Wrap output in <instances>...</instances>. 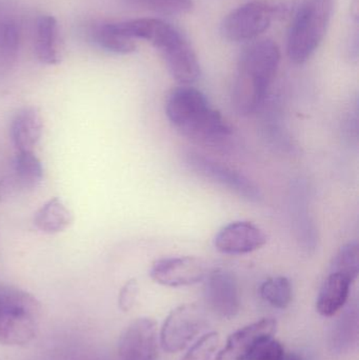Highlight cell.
I'll return each instance as SVG.
<instances>
[{
  "label": "cell",
  "instance_id": "cell-1",
  "mask_svg": "<svg viewBox=\"0 0 359 360\" xmlns=\"http://www.w3.org/2000/svg\"><path fill=\"white\" fill-rule=\"evenodd\" d=\"M166 114L181 134L198 145L225 150L233 136L229 122L211 107L204 93L192 86H179L170 93Z\"/></svg>",
  "mask_w": 359,
  "mask_h": 360
},
{
  "label": "cell",
  "instance_id": "cell-2",
  "mask_svg": "<svg viewBox=\"0 0 359 360\" xmlns=\"http://www.w3.org/2000/svg\"><path fill=\"white\" fill-rule=\"evenodd\" d=\"M280 63V50L273 40L253 42L238 61L232 103L240 115H250L265 103Z\"/></svg>",
  "mask_w": 359,
  "mask_h": 360
},
{
  "label": "cell",
  "instance_id": "cell-3",
  "mask_svg": "<svg viewBox=\"0 0 359 360\" xmlns=\"http://www.w3.org/2000/svg\"><path fill=\"white\" fill-rule=\"evenodd\" d=\"M41 304L32 294L0 285V344L25 346L37 335Z\"/></svg>",
  "mask_w": 359,
  "mask_h": 360
},
{
  "label": "cell",
  "instance_id": "cell-4",
  "mask_svg": "<svg viewBox=\"0 0 359 360\" xmlns=\"http://www.w3.org/2000/svg\"><path fill=\"white\" fill-rule=\"evenodd\" d=\"M335 0H305L297 11L287 40V54L295 65L307 63L326 36Z\"/></svg>",
  "mask_w": 359,
  "mask_h": 360
},
{
  "label": "cell",
  "instance_id": "cell-5",
  "mask_svg": "<svg viewBox=\"0 0 359 360\" xmlns=\"http://www.w3.org/2000/svg\"><path fill=\"white\" fill-rule=\"evenodd\" d=\"M185 165L194 174L223 186L251 202H261L263 193L255 182L240 171L195 151L185 154Z\"/></svg>",
  "mask_w": 359,
  "mask_h": 360
},
{
  "label": "cell",
  "instance_id": "cell-6",
  "mask_svg": "<svg viewBox=\"0 0 359 360\" xmlns=\"http://www.w3.org/2000/svg\"><path fill=\"white\" fill-rule=\"evenodd\" d=\"M278 12L280 8L273 2L252 0L227 15L221 23V33L230 41H251L271 27Z\"/></svg>",
  "mask_w": 359,
  "mask_h": 360
},
{
  "label": "cell",
  "instance_id": "cell-7",
  "mask_svg": "<svg viewBox=\"0 0 359 360\" xmlns=\"http://www.w3.org/2000/svg\"><path fill=\"white\" fill-rule=\"evenodd\" d=\"M204 326V313L197 304H181L164 321L160 330V345L166 352H181L193 342Z\"/></svg>",
  "mask_w": 359,
  "mask_h": 360
},
{
  "label": "cell",
  "instance_id": "cell-8",
  "mask_svg": "<svg viewBox=\"0 0 359 360\" xmlns=\"http://www.w3.org/2000/svg\"><path fill=\"white\" fill-rule=\"evenodd\" d=\"M208 275L206 262L193 256L166 257L152 264L150 276L164 287L179 288L196 285Z\"/></svg>",
  "mask_w": 359,
  "mask_h": 360
},
{
  "label": "cell",
  "instance_id": "cell-9",
  "mask_svg": "<svg viewBox=\"0 0 359 360\" xmlns=\"http://www.w3.org/2000/svg\"><path fill=\"white\" fill-rule=\"evenodd\" d=\"M157 351V328L153 319H136L120 336L119 360H156Z\"/></svg>",
  "mask_w": 359,
  "mask_h": 360
},
{
  "label": "cell",
  "instance_id": "cell-10",
  "mask_svg": "<svg viewBox=\"0 0 359 360\" xmlns=\"http://www.w3.org/2000/svg\"><path fill=\"white\" fill-rule=\"evenodd\" d=\"M204 298L221 319H231L240 312V295L235 277L225 270L213 271L204 278Z\"/></svg>",
  "mask_w": 359,
  "mask_h": 360
},
{
  "label": "cell",
  "instance_id": "cell-11",
  "mask_svg": "<svg viewBox=\"0 0 359 360\" xmlns=\"http://www.w3.org/2000/svg\"><path fill=\"white\" fill-rule=\"evenodd\" d=\"M44 167L34 151L17 152L10 173L0 181V197L8 198L19 193L33 191L41 184Z\"/></svg>",
  "mask_w": 359,
  "mask_h": 360
},
{
  "label": "cell",
  "instance_id": "cell-12",
  "mask_svg": "<svg viewBox=\"0 0 359 360\" xmlns=\"http://www.w3.org/2000/svg\"><path fill=\"white\" fill-rule=\"evenodd\" d=\"M267 236L259 226L249 221H234L221 228L214 237L217 251L227 255H244L261 249Z\"/></svg>",
  "mask_w": 359,
  "mask_h": 360
},
{
  "label": "cell",
  "instance_id": "cell-13",
  "mask_svg": "<svg viewBox=\"0 0 359 360\" xmlns=\"http://www.w3.org/2000/svg\"><path fill=\"white\" fill-rule=\"evenodd\" d=\"M276 328L278 323L273 319H261L242 328L230 335L215 360H247L261 340L274 335Z\"/></svg>",
  "mask_w": 359,
  "mask_h": 360
},
{
  "label": "cell",
  "instance_id": "cell-14",
  "mask_svg": "<svg viewBox=\"0 0 359 360\" xmlns=\"http://www.w3.org/2000/svg\"><path fill=\"white\" fill-rule=\"evenodd\" d=\"M166 61L171 76L183 86L193 84L200 76V65L195 51L185 36L160 52Z\"/></svg>",
  "mask_w": 359,
  "mask_h": 360
},
{
  "label": "cell",
  "instance_id": "cell-15",
  "mask_svg": "<svg viewBox=\"0 0 359 360\" xmlns=\"http://www.w3.org/2000/svg\"><path fill=\"white\" fill-rule=\"evenodd\" d=\"M44 132V120L35 107H25L15 113L10 135L17 152L33 151Z\"/></svg>",
  "mask_w": 359,
  "mask_h": 360
},
{
  "label": "cell",
  "instance_id": "cell-16",
  "mask_svg": "<svg viewBox=\"0 0 359 360\" xmlns=\"http://www.w3.org/2000/svg\"><path fill=\"white\" fill-rule=\"evenodd\" d=\"M352 283L353 281L345 275L331 272L318 294V312L325 317L334 316L347 304Z\"/></svg>",
  "mask_w": 359,
  "mask_h": 360
},
{
  "label": "cell",
  "instance_id": "cell-17",
  "mask_svg": "<svg viewBox=\"0 0 359 360\" xmlns=\"http://www.w3.org/2000/svg\"><path fill=\"white\" fill-rule=\"evenodd\" d=\"M34 49L40 63L48 65L60 63L58 22L51 15H42L37 19Z\"/></svg>",
  "mask_w": 359,
  "mask_h": 360
},
{
  "label": "cell",
  "instance_id": "cell-18",
  "mask_svg": "<svg viewBox=\"0 0 359 360\" xmlns=\"http://www.w3.org/2000/svg\"><path fill=\"white\" fill-rule=\"evenodd\" d=\"M73 213L58 197L46 201L34 215V226L44 234H58L67 230L73 222Z\"/></svg>",
  "mask_w": 359,
  "mask_h": 360
},
{
  "label": "cell",
  "instance_id": "cell-19",
  "mask_svg": "<svg viewBox=\"0 0 359 360\" xmlns=\"http://www.w3.org/2000/svg\"><path fill=\"white\" fill-rule=\"evenodd\" d=\"M91 40L95 44L115 54H130L136 50V40L124 35L116 22L99 23L89 31Z\"/></svg>",
  "mask_w": 359,
  "mask_h": 360
},
{
  "label": "cell",
  "instance_id": "cell-20",
  "mask_svg": "<svg viewBox=\"0 0 359 360\" xmlns=\"http://www.w3.org/2000/svg\"><path fill=\"white\" fill-rule=\"evenodd\" d=\"M21 30L14 15L0 8V67L14 63L20 48Z\"/></svg>",
  "mask_w": 359,
  "mask_h": 360
},
{
  "label": "cell",
  "instance_id": "cell-21",
  "mask_svg": "<svg viewBox=\"0 0 359 360\" xmlns=\"http://www.w3.org/2000/svg\"><path fill=\"white\" fill-rule=\"evenodd\" d=\"M292 197V216L294 217L295 229L297 237L303 241L305 249H315L316 231L308 214L307 198L303 186H297Z\"/></svg>",
  "mask_w": 359,
  "mask_h": 360
},
{
  "label": "cell",
  "instance_id": "cell-22",
  "mask_svg": "<svg viewBox=\"0 0 359 360\" xmlns=\"http://www.w3.org/2000/svg\"><path fill=\"white\" fill-rule=\"evenodd\" d=\"M358 338V316L355 309H349L333 328L331 346L339 353H345L355 346Z\"/></svg>",
  "mask_w": 359,
  "mask_h": 360
},
{
  "label": "cell",
  "instance_id": "cell-23",
  "mask_svg": "<svg viewBox=\"0 0 359 360\" xmlns=\"http://www.w3.org/2000/svg\"><path fill=\"white\" fill-rule=\"evenodd\" d=\"M261 298L268 304H271L274 308H288L289 304L292 302L293 289L291 281L287 277L278 276L267 279L261 285Z\"/></svg>",
  "mask_w": 359,
  "mask_h": 360
},
{
  "label": "cell",
  "instance_id": "cell-24",
  "mask_svg": "<svg viewBox=\"0 0 359 360\" xmlns=\"http://www.w3.org/2000/svg\"><path fill=\"white\" fill-rule=\"evenodd\" d=\"M126 6L156 14L177 16L191 12L193 0H122Z\"/></svg>",
  "mask_w": 359,
  "mask_h": 360
},
{
  "label": "cell",
  "instance_id": "cell-25",
  "mask_svg": "<svg viewBox=\"0 0 359 360\" xmlns=\"http://www.w3.org/2000/svg\"><path fill=\"white\" fill-rule=\"evenodd\" d=\"M331 272L341 273L352 281H355L359 273V245L351 241L341 247L331 264Z\"/></svg>",
  "mask_w": 359,
  "mask_h": 360
},
{
  "label": "cell",
  "instance_id": "cell-26",
  "mask_svg": "<svg viewBox=\"0 0 359 360\" xmlns=\"http://www.w3.org/2000/svg\"><path fill=\"white\" fill-rule=\"evenodd\" d=\"M218 344V333L210 332L204 334L189 349L181 360H212Z\"/></svg>",
  "mask_w": 359,
  "mask_h": 360
},
{
  "label": "cell",
  "instance_id": "cell-27",
  "mask_svg": "<svg viewBox=\"0 0 359 360\" xmlns=\"http://www.w3.org/2000/svg\"><path fill=\"white\" fill-rule=\"evenodd\" d=\"M284 356V347L271 336L261 340L247 360H282Z\"/></svg>",
  "mask_w": 359,
  "mask_h": 360
},
{
  "label": "cell",
  "instance_id": "cell-28",
  "mask_svg": "<svg viewBox=\"0 0 359 360\" xmlns=\"http://www.w3.org/2000/svg\"><path fill=\"white\" fill-rule=\"evenodd\" d=\"M138 293V285L135 279H130L124 283L118 296V304L124 312H128L134 306Z\"/></svg>",
  "mask_w": 359,
  "mask_h": 360
},
{
  "label": "cell",
  "instance_id": "cell-29",
  "mask_svg": "<svg viewBox=\"0 0 359 360\" xmlns=\"http://www.w3.org/2000/svg\"><path fill=\"white\" fill-rule=\"evenodd\" d=\"M282 360H303L301 356H299V354H296V353H285V356Z\"/></svg>",
  "mask_w": 359,
  "mask_h": 360
}]
</instances>
